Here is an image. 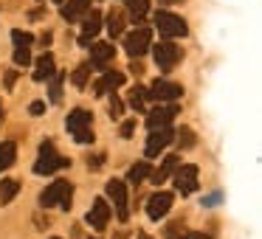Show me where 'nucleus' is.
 <instances>
[{
    "label": "nucleus",
    "instance_id": "1",
    "mask_svg": "<svg viewBox=\"0 0 262 239\" xmlns=\"http://www.w3.org/2000/svg\"><path fill=\"white\" fill-rule=\"evenodd\" d=\"M65 127H68V132L74 135L76 144H91L93 141V130H91V113L82 107H76L74 113H68V118H65Z\"/></svg>",
    "mask_w": 262,
    "mask_h": 239
},
{
    "label": "nucleus",
    "instance_id": "2",
    "mask_svg": "<svg viewBox=\"0 0 262 239\" xmlns=\"http://www.w3.org/2000/svg\"><path fill=\"white\" fill-rule=\"evenodd\" d=\"M71 194H74V186L68 180H54L46 192L40 194V205L42 208H51V205H62L65 211L71 208Z\"/></svg>",
    "mask_w": 262,
    "mask_h": 239
},
{
    "label": "nucleus",
    "instance_id": "3",
    "mask_svg": "<svg viewBox=\"0 0 262 239\" xmlns=\"http://www.w3.org/2000/svg\"><path fill=\"white\" fill-rule=\"evenodd\" d=\"M68 163H71V160L62 158V155L54 149L51 141H42L40 158H37V163H34V172H37V175H54L57 169H62V166H68Z\"/></svg>",
    "mask_w": 262,
    "mask_h": 239
},
{
    "label": "nucleus",
    "instance_id": "4",
    "mask_svg": "<svg viewBox=\"0 0 262 239\" xmlns=\"http://www.w3.org/2000/svg\"><path fill=\"white\" fill-rule=\"evenodd\" d=\"M152 23L158 26V31L164 37H186V31H189L186 20H181L178 14H172V12H155Z\"/></svg>",
    "mask_w": 262,
    "mask_h": 239
},
{
    "label": "nucleus",
    "instance_id": "5",
    "mask_svg": "<svg viewBox=\"0 0 262 239\" xmlns=\"http://www.w3.org/2000/svg\"><path fill=\"white\" fill-rule=\"evenodd\" d=\"M172 180H175V192L178 194H192L194 188H198V166L194 163H186V166H181L178 163L175 166V172H172Z\"/></svg>",
    "mask_w": 262,
    "mask_h": 239
},
{
    "label": "nucleus",
    "instance_id": "6",
    "mask_svg": "<svg viewBox=\"0 0 262 239\" xmlns=\"http://www.w3.org/2000/svg\"><path fill=\"white\" fill-rule=\"evenodd\" d=\"M181 96H183V87L166 79H155L147 90V99H155V102H178Z\"/></svg>",
    "mask_w": 262,
    "mask_h": 239
},
{
    "label": "nucleus",
    "instance_id": "7",
    "mask_svg": "<svg viewBox=\"0 0 262 239\" xmlns=\"http://www.w3.org/2000/svg\"><path fill=\"white\" fill-rule=\"evenodd\" d=\"M149 42H152L149 29H136V31H130V34L124 37V51L138 59V57H144V54L149 51Z\"/></svg>",
    "mask_w": 262,
    "mask_h": 239
},
{
    "label": "nucleus",
    "instance_id": "8",
    "mask_svg": "<svg viewBox=\"0 0 262 239\" xmlns=\"http://www.w3.org/2000/svg\"><path fill=\"white\" fill-rule=\"evenodd\" d=\"M149 132H152V135L147 138V149H144V152H147V158H158V155L175 141V130H172V127H161V130H149Z\"/></svg>",
    "mask_w": 262,
    "mask_h": 239
},
{
    "label": "nucleus",
    "instance_id": "9",
    "mask_svg": "<svg viewBox=\"0 0 262 239\" xmlns=\"http://www.w3.org/2000/svg\"><path fill=\"white\" fill-rule=\"evenodd\" d=\"M107 197L113 200V208H116V217H119L121 222L130 217V208H127V186H124V180H110L107 183Z\"/></svg>",
    "mask_w": 262,
    "mask_h": 239
},
{
    "label": "nucleus",
    "instance_id": "10",
    "mask_svg": "<svg viewBox=\"0 0 262 239\" xmlns=\"http://www.w3.org/2000/svg\"><path fill=\"white\" fill-rule=\"evenodd\" d=\"M152 57H155V65H158L161 70H172L178 65V59H181V48L164 40L152 48Z\"/></svg>",
    "mask_w": 262,
    "mask_h": 239
},
{
    "label": "nucleus",
    "instance_id": "11",
    "mask_svg": "<svg viewBox=\"0 0 262 239\" xmlns=\"http://www.w3.org/2000/svg\"><path fill=\"white\" fill-rule=\"evenodd\" d=\"M91 48V70H107V62H113L116 57V48L110 45V42H93Z\"/></svg>",
    "mask_w": 262,
    "mask_h": 239
},
{
    "label": "nucleus",
    "instance_id": "12",
    "mask_svg": "<svg viewBox=\"0 0 262 239\" xmlns=\"http://www.w3.org/2000/svg\"><path fill=\"white\" fill-rule=\"evenodd\" d=\"M85 220H88V225H91V228H96V231H104V225H107V220H110V203H107L104 197H96Z\"/></svg>",
    "mask_w": 262,
    "mask_h": 239
},
{
    "label": "nucleus",
    "instance_id": "13",
    "mask_svg": "<svg viewBox=\"0 0 262 239\" xmlns=\"http://www.w3.org/2000/svg\"><path fill=\"white\" fill-rule=\"evenodd\" d=\"M172 194L169 192H155L152 197L147 200V214L149 220H161V217H166V211L172 208Z\"/></svg>",
    "mask_w": 262,
    "mask_h": 239
},
{
    "label": "nucleus",
    "instance_id": "14",
    "mask_svg": "<svg viewBox=\"0 0 262 239\" xmlns=\"http://www.w3.org/2000/svg\"><path fill=\"white\" fill-rule=\"evenodd\" d=\"M175 113H178V107L175 104H166V107H155V110H149V115H147V127L149 130H161V127H169L172 124V118H175Z\"/></svg>",
    "mask_w": 262,
    "mask_h": 239
},
{
    "label": "nucleus",
    "instance_id": "15",
    "mask_svg": "<svg viewBox=\"0 0 262 239\" xmlns=\"http://www.w3.org/2000/svg\"><path fill=\"white\" fill-rule=\"evenodd\" d=\"M88 12H91V0H68V3H59V14H62V20H68V23L82 20Z\"/></svg>",
    "mask_w": 262,
    "mask_h": 239
},
{
    "label": "nucleus",
    "instance_id": "16",
    "mask_svg": "<svg viewBox=\"0 0 262 239\" xmlns=\"http://www.w3.org/2000/svg\"><path fill=\"white\" fill-rule=\"evenodd\" d=\"M102 31V14L99 12H88L85 23H82V34H79V45H91V40Z\"/></svg>",
    "mask_w": 262,
    "mask_h": 239
},
{
    "label": "nucleus",
    "instance_id": "17",
    "mask_svg": "<svg viewBox=\"0 0 262 239\" xmlns=\"http://www.w3.org/2000/svg\"><path fill=\"white\" fill-rule=\"evenodd\" d=\"M121 85H124V74H119V70H104V76L93 85V93H96V96H104L107 90L121 87Z\"/></svg>",
    "mask_w": 262,
    "mask_h": 239
},
{
    "label": "nucleus",
    "instance_id": "18",
    "mask_svg": "<svg viewBox=\"0 0 262 239\" xmlns=\"http://www.w3.org/2000/svg\"><path fill=\"white\" fill-rule=\"evenodd\" d=\"M178 163H181V155H166L164 163H161L155 172H149V177H152L155 186H161L164 180H169V175L175 172V166H178Z\"/></svg>",
    "mask_w": 262,
    "mask_h": 239
},
{
    "label": "nucleus",
    "instance_id": "19",
    "mask_svg": "<svg viewBox=\"0 0 262 239\" xmlns=\"http://www.w3.org/2000/svg\"><path fill=\"white\" fill-rule=\"evenodd\" d=\"M54 74H57L54 57L51 54H42V57L37 59V65H34V82H46V79H51Z\"/></svg>",
    "mask_w": 262,
    "mask_h": 239
},
{
    "label": "nucleus",
    "instance_id": "20",
    "mask_svg": "<svg viewBox=\"0 0 262 239\" xmlns=\"http://www.w3.org/2000/svg\"><path fill=\"white\" fill-rule=\"evenodd\" d=\"M14 158H17V147H14V141H0V172H6L9 166L14 163Z\"/></svg>",
    "mask_w": 262,
    "mask_h": 239
},
{
    "label": "nucleus",
    "instance_id": "21",
    "mask_svg": "<svg viewBox=\"0 0 262 239\" xmlns=\"http://www.w3.org/2000/svg\"><path fill=\"white\" fill-rule=\"evenodd\" d=\"M17 192H20V183L17 180H0V205H6V203H12L14 197H17Z\"/></svg>",
    "mask_w": 262,
    "mask_h": 239
},
{
    "label": "nucleus",
    "instance_id": "22",
    "mask_svg": "<svg viewBox=\"0 0 262 239\" xmlns=\"http://www.w3.org/2000/svg\"><path fill=\"white\" fill-rule=\"evenodd\" d=\"M107 31H110V37H119L121 31H124V12H121V9H110V14H107Z\"/></svg>",
    "mask_w": 262,
    "mask_h": 239
},
{
    "label": "nucleus",
    "instance_id": "23",
    "mask_svg": "<svg viewBox=\"0 0 262 239\" xmlns=\"http://www.w3.org/2000/svg\"><path fill=\"white\" fill-rule=\"evenodd\" d=\"M149 172H152V166H149L147 160H141V163H136L130 172H127V180H130L133 186H136V183H141V180H144V177H149Z\"/></svg>",
    "mask_w": 262,
    "mask_h": 239
},
{
    "label": "nucleus",
    "instance_id": "24",
    "mask_svg": "<svg viewBox=\"0 0 262 239\" xmlns=\"http://www.w3.org/2000/svg\"><path fill=\"white\" fill-rule=\"evenodd\" d=\"M144 102H147V87L136 85L130 90V107L136 110V113H144Z\"/></svg>",
    "mask_w": 262,
    "mask_h": 239
},
{
    "label": "nucleus",
    "instance_id": "25",
    "mask_svg": "<svg viewBox=\"0 0 262 239\" xmlns=\"http://www.w3.org/2000/svg\"><path fill=\"white\" fill-rule=\"evenodd\" d=\"M147 9H149V0H127V12L136 17V23L147 14Z\"/></svg>",
    "mask_w": 262,
    "mask_h": 239
},
{
    "label": "nucleus",
    "instance_id": "26",
    "mask_svg": "<svg viewBox=\"0 0 262 239\" xmlns=\"http://www.w3.org/2000/svg\"><path fill=\"white\" fill-rule=\"evenodd\" d=\"M62 82H65V74H54L51 76V93H48V96H51L54 104L62 99Z\"/></svg>",
    "mask_w": 262,
    "mask_h": 239
},
{
    "label": "nucleus",
    "instance_id": "27",
    "mask_svg": "<svg viewBox=\"0 0 262 239\" xmlns=\"http://www.w3.org/2000/svg\"><path fill=\"white\" fill-rule=\"evenodd\" d=\"M88 76H91V65H79V68L74 70V76H71V82H74L76 87H85L88 85Z\"/></svg>",
    "mask_w": 262,
    "mask_h": 239
},
{
    "label": "nucleus",
    "instance_id": "28",
    "mask_svg": "<svg viewBox=\"0 0 262 239\" xmlns=\"http://www.w3.org/2000/svg\"><path fill=\"white\" fill-rule=\"evenodd\" d=\"M12 40H14V48H31V42H34V37H31L29 31H20V29H14V31H12Z\"/></svg>",
    "mask_w": 262,
    "mask_h": 239
},
{
    "label": "nucleus",
    "instance_id": "29",
    "mask_svg": "<svg viewBox=\"0 0 262 239\" xmlns=\"http://www.w3.org/2000/svg\"><path fill=\"white\" fill-rule=\"evenodd\" d=\"M175 138H178V144H181V149L194 147V132L189 130V127H181V130L175 132Z\"/></svg>",
    "mask_w": 262,
    "mask_h": 239
},
{
    "label": "nucleus",
    "instance_id": "30",
    "mask_svg": "<svg viewBox=\"0 0 262 239\" xmlns=\"http://www.w3.org/2000/svg\"><path fill=\"white\" fill-rule=\"evenodd\" d=\"M29 62H31V54H29V48H14V65H20V68H26Z\"/></svg>",
    "mask_w": 262,
    "mask_h": 239
},
{
    "label": "nucleus",
    "instance_id": "31",
    "mask_svg": "<svg viewBox=\"0 0 262 239\" xmlns=\"http://www.w3.org/2000/svg\"><path fill=\"white\" fill-rule=\"evenodd\" d=\"M121 110H124V104H121V99L113 93V96H110V115H113V118H119Z\"/></svg>",
    "mask_w": 262,
    "mask_h": 239
},
{
    "label": "nucleus",
    "instance_id": "32",
    "mask_svg": "<svg viewBox=\"0 0 262 239\" xmlns=\"http://www.w3.org/2000/svg\"><path fill=\"white\" fill-rule=\"evenodd\" d=\"M133 132H136V118L124 121V124H121V130H119V135L121 138H133Z\"/></svg>",
    "mask_w": 262,
    "mask_h": 239
},
{
    "label": "nucleus",
    "instance_id": "33",
    "mask_svg": "<svg viewBox=\"0 0 262 239\" xmlns=\"http://www.w3.org/2000/svg\"><path fill=\"white\" fill-rule=\"evenodd\" d=\"M29 113H31V115H42V113H46V102H31Z\"/></svg>",
    "mask_w": 262,
    "mask_h": 239
},
{
    "label": "nucleus",
    "instance_id": "34",
    "mask_svg": "<svg viewBox=\"0 0 262 239\" xmlns=\"http://www.w3.org/2000/svg\"><path fill=\"white\" fill-rule=\"evenodd\" d=\"M102 163H104V155H93V160L88 158V166H91V169H99Z\"/></svg>",
    "mask_w": 262,
    "mask_h": 239
},
{
    "label": "nucleus",
    "instance_id": "35",
    "mask_svg": "<svg viewBox=\"0 0 262 239\" xmlns=\"http://www.w3.org/2000/svg\"><path fill=\"white\" fill-rule=\"evenodd\" d=\"M181 239H209V233H200V231H192V233H183Z\"/></svg>",
    "mask_w": 262,
    "mask_h": 239
},
{
    "label": "nucleus",
    "instance_id": "36",
    "mask_svg": "<svg viewBox=\"0 0 262 239\" xmlns=\"http://www.w3.org/2000/svg\"><path fill=\"white\" fill-rule=\"evenodd\" d=\"M14 79H17V74H14V70H9V74H6V85L12 87V85H14Z\"/></svg>",
    "mask_w": 262,
    "mask_h": 239
},
{
    "label": "nucleus",
    "instance_id": "37",
    "mask_svg": "<svg viewBox=\"0 0 262 239\" xmlns=\"http://www.w3.org/2000/svg\"><path fill=\"white\" fill-rule=\"evenodd\" d=\"M40 42H42V45H48V42H51V31H46V34L40 37Z\"/></svg>",
    "mask_w": 262,
    "mask_h": 239
},
{
    "label": "nucleus",
    "instance_id": "38",
    "mask_svg": "<svg viewBox=\"0 0 262 239\" xmlns=\"http://www.w3.org/2000/svg\"><path fill=\"white\" fill-rule=\"evenodd\" d=\"M138 239H152V236H149V233H138Z\"/></svg>",
    "mask_w": 262,
    "mask_h": 239
},
{
    "label": "nucleus",
    "instance_id": "39",
    "mask_svg": "<svg viewBox=\"0 0 262 239\" xmlns=\"http://www.w3.org/2000/svg\"><path fill=\"white\" fill-rule=\"evenodd\" d=\"M161 3H181V0H161Z\"/></svg>",
    "mask_w": 262,
    "mask_h": 239
},
{
    "label": "nucleus",
    "instance_id": "40",
    "mask_svg": "<svg viewBox=\"0 0 262 239\" xmlns=\"http://www.w3.org/2000/svg\"><path fill=\"white\" fill-rule=\"evenodd\" d=\"M0 118H3V104H0Z\"/></svg>",
    "mask_w": 262,
    "mask_h": 239
},
{
    "label": "nucleus",
    "instance_id": "41",
    "mask_svg": "<svg viewBox=\"0 0 262 239\" xmlns=\"http://www.w3.org/2000/svg\"><path fill=\"white\" fill-rule=\"evenodd\" d=\"M57 3H65V0H57Z\"/></svg>",
    "mask_w": 262,
    "mask_h": 239
},
{
    "label": "nucleus",
    "instance_id": "42",
    "mask_svg": "<svg viewBox=\"0 0 262 239\" xmlns=\"http://www.w3.org/2000/svg\"><path fill=\"white\" fill-rule=\"evenodd\" d=\"M54 239H57V236H54Z\"/></svg>",
    "mask_w": 262,
    "mask_h": 239
}]
</instances>
